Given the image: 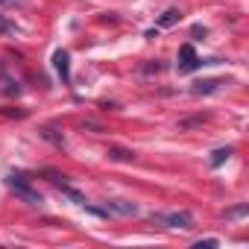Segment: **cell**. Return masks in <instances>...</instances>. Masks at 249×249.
I'll list each match as a JSON object with an SVG mask.
<instances>
[{
  "mask_svg": "<svg viewBox=\"0 0 249 249\" xmlns=\"http://www.w3.org/2000/svg\"><path fill=\"white\" fill-rule=\"evenodd\" d=\"M217 243H220L217 237H205V240H196L194 249H211V246H217Z\"/></svg>",
  "mask_w": 249,
  "mask_h": 249,
  "instance_id": "obj_14",
  "label": "cell"
},
{
  "mask_svg": "<svg viewBox=\"0 0 249 249\" xmlns=\"http://www.w3.org/2000/svg\"><path fill=\"white\" fill-rule=\"evenodd\" d=\"M53 68H56V73L62 76V82L68 85V82H71V53H68V50H56V53H53Z\"/></svg>",
  "mask_w": 249,
  "mask_h": 249,
  "instance_id": "obj_4",
  "label": "cell"
},
{
  "mask_svg": "<svg viewBox=\"0 0 249 249\" xmlns=\"http://www.w3.org/2000/svg\"><path fill=\"white\" fill-rule=\"evenodd\" d=\"M153 223H161V226H167V229H182V231H191V229H194V214H191V211L153 214Z\"/></svg>",
  "mask_w": 249,
  "mask_h": 249,
  "instance_id": "obj_2",
  "label": "cell"
},
{
  "mask_svg": "<svg viewBox=\"0 0 249 249\" xmlns=\"http://www.w3.org/2000/svg\"><path fill=\"white\" fill-rule=\"evenodd\" d=\"M0 3H6V6H18L21 0H0Z\"/></svg>",
  "mask_w": 249,
  "mask_h": 249,
  "instance_id": "obj_17",
  "label": "cell"
},
{
  "mask_svg": "<svg viewBox=\"0 0 249 249\" xmlns=\"http://www.w3.org/2000/svg\"><path fill=\"white\" fill-rule=\"evenodd\" d=\"M56 185H59V191H62V194H65V196H68V199H73V202H76V205H82V208H85V205H88V202H85V196H82V194H79V191H73V188H71V185H65V182H56Z\"/></svg>",
  "mask_w": 249,
  "mask_h": 249,
  "instance_id": "obj_9",
  "label": "cell"
},
{
  "mask_svg": "<svg viewBox=\"0 0 249 249\" xmlns=\"http://www.w3.org/2000/svg\"><path fill=\"white\" fill-rule=\"evenodd\" d=\"M179 18H182L179 9H167V12L159 18V27H173V24H179Z\"/></svg>",
  "mask_w": 249,
  "mask_h": 249,
  "instance_id": "obj_11",
  "label": "cell"
},
{
  "mask_svg": "<svg viewBox=\"0 0 249 249\" xmlns=\"http://www.w3.org/2000/svg\"><path fill=\"white\" fill-rule=\"evenodd\" d=\"M220 85H226V82H223V79H199V82H194L191 94H196V97H202V94H214Z\"/></svg>",
  "mask_w": 249,
  "mask_h": 249,
  "instance_id": "obj_6",
  "label": "cell"
},
{
  "mask_svg": "<svg viewBox=\"0 0 249 249\" xmlns=\"http://www.w3.org/2000/svg\"><path fill=\"white\" fill-rule=\"evenodd\" d=\"M249 211V205H237V208H229L226 211V220H234V217H243Z\"/></svg>",
  "mask_w": 249,
  "mask_h": 249,
  "instance_id": "obj_12",
  "label": "cell"
},
{
  "mask_svg": "<svg viewBox=\"0 0 249 249\" xmlns=\"http://www.w3.org/2000/svg\"><path fill=\"white\" fill-rule=\"evenodd\" d=\"M111 161H135V153L132 150H123V147H108V153H106Z\"/></svg>",
  "mask_w": 249,
  "mask_h": 249,
  "instance_id": "obj_8",
  "label": "cell"
},
{
  "mask_svg": "<svg viewBox=\"0 0 249 249\" xmlns=\"http://www.w3.org/2000/svg\"><path fill=\"white\" fill-rule=\"evenodd\" d=\"M106 211L120 214V217H135L138 214V205L135 202H126V199H108L106 202Z\"/></svg>",
  "mask_w": 249,
  "mask_h": 249,
  "instance_id": "obj_5",
  "label": "cell"
},
{
  "mask_svg": "<svg viewBox=\"0 0 249 249\" xmlns=\"http://www.w3.org/2000/svg\"><path fill=\"white\" fill-rule=\"evenodd\" d=\"M153 71L159 73V71H164V65H161V62H156V65H144V73H153Z\"/></svg>",
  "mask_w": 249,
  "mask_h": 249,
  "instance_id": "obj_15",
  "label": "cell"
},
{
  "mask_svg": "<svg viewBox=\"0 0 249 249\" xmlns=\"http://www.w3.org/2000/svg\"><path fill=\"white\" fill-rule=\"evenodd\" d=\"M0 33H12V24H9V21H3V18H0Z\"/></svg>",
  "mask_w": 249,
  "mask_h": 249,
  "instance_id": "obj_16",
  "label": "cell"
},
{
  "mask_svg": "<svg viewBox=\"0 0 249 249\" xmlns=\"http://www.w3.org/2000/svg\"><path fill=\"white\" fill-rule=\"evenodd\" d=\"M38 135H41L44 141H50L53 147H59V150L65 147V135H62L59 129H53V126H41V129H38Z\"/></svg>",
  "mask_w": 249,
  "mask_h": 249,
  "instance_id": "obj_7",
  "label": "cell"
},
{
  "mask_svg": "<svg viewBox=\"0 0 249 249\" xmlns=\"http://www.w3.org/2000/svg\"><path fill=\"white\" fill-rule=\"evenodd\" d=\"M205 117H188V120H179V129H191V126H199Z\"/></svg>",
  "mask_w": 249,
  "mask_h": 249,
  "instance_id": "obj_13",
  "label": "cell"
},
{
  "mask_svg": "<svg viewBox=\"0 0 249 249\" xmlns=\"http://www.w3.org/2000/svg\"><path fill=\"white\" fill-rule=\"evenodd\" d=\"M202 65H208V62L196 59V53H194L191 44H182V47H179V73H191V71H196V68H202Z\"/></svg>",
  "mask_w": 249,
  "mask_h": 249,
  "instance_id": "obj_3",
  "label": "cell"
},
{
  "mask_svg": "<svg viewBox=\"0 0 249 249\" xmlns=\"http://www.w3.org/2000/svg\"><path fill=\"white\" fill-rule=\"evenodd\" d=\"M6 185H9V191H15V196H21L27 205H33V208H41V205H44V196L30 185V179H27L24 173H9V176H6Z\"/></svg>",
  "mask_w": 249,
  "mask_h": 249,
  "instance_id": "obj_1",
  "label": "cell"
},
{
  "mask_svg": "<svg viewBox=\"0 0 249 249\" xmlns=\"http://www.w3.org/2000/svg\"><path fill=\"white\" fill-rule=\"evenodd\" d=\"M231 153H234L231 147H223V150H214V153H211V167H220L223 161H229V159H231Z\"/></svg>",
  "mask_w": 249,
  "mask_h": 249,
  "instance_id": "obj_10",
  "label": "cell"
}]
</instances>
